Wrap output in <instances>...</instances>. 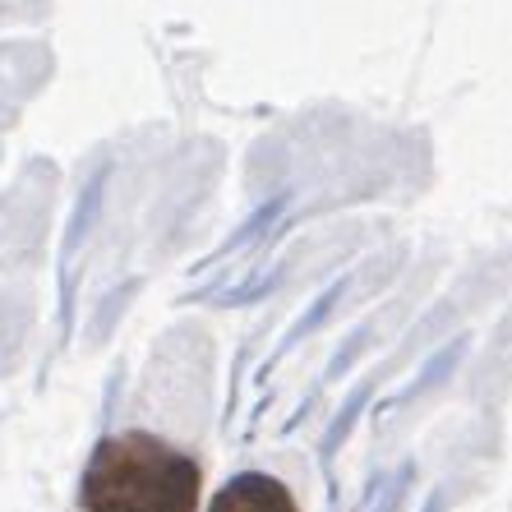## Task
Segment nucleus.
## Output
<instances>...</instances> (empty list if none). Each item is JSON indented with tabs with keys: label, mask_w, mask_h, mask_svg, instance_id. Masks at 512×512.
Masks as SVG:
<instances>
[{
	"label": "nucleus",
	"mask_w": 512,
	"mask_h": 512,
	"mask_svg": "<svg viewBox=\"0 0 512 512\" xmlns=\"http://www.w3.org/2000/svg\"><path fill=\"white\" fill-rule=\"evenodd\" d=\"M208 512H300L291 489L277 476H263V471H245V476H231L227 485L213 494V508Z\"/></svg>",
	"instance_id": "obj_2"
},
{
	"label": "nucleus",
	"mask_w": 512,
	"mask_h": 512,
	"mask_svg": "<svg viewBox=\"0 0 512 512\" xmlns=\"http://www.w3.org/2000/svg\"><path fill=\"white\" fill-rule=\"evenodd\" d=\"M203 471L157 434H111L93 448L84 466L79 503L84 512H194Z\"/></svg>",
	"instance_id": "obj_1"
}]
</instances>
